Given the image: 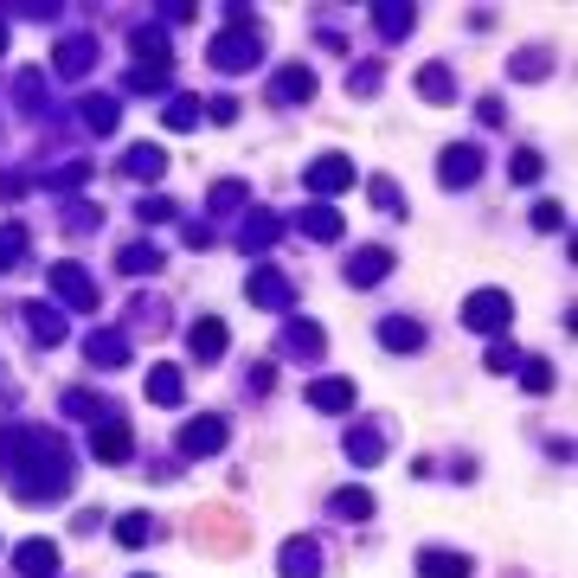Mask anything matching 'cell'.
Returning a JSON list of instances; mask_svg holds the SVG:
<instances>
[{
	"mask_svg": "<svg viewBox=\"0 0 578 578\" xmlns=\"http://www.w3.org/2000/svg\"><path fill=\"white\" fill-rule=\"evenodd\" d=\"M155 219H174V206H167V200H148V206H142V225H155Z\"/></svg>",
	"mask_w": 578,
	"mask_h": 578,
	"instance_id": "c3c4849f",
	"label": "cell"
},
{
	"mask_svg": "<svg viewBox=\"0 0 578 578\" xmlns=\"http://www.w3.org/2000/svg\"><path fill=\"white\" fill-rule=\"evenodd\" d=\"M296 225L315 238V245H334V238H341V212L322 206V200H315V206H302V212H296Z\"/></svg>",
	"mask_w": 578,
	"mask_h": 578,
	"instance_id": "5bb4252c",
	"label": "cell"
},
{
	"mask_svg": "<svg viewBox=\"0 0 578 578\" xmlns=\"http://www.w3.org/2000/svg\"><path fill=\"white\" fill-rule=\"evenodd\" d=\"M379 84H386V71H379V65H360L354 78H347V90H354V97H373Z\"/></svg>",
	"mask_w": 578,
	"mask_h": 578,
	"instance_id": "60d3db41",
	"label": "cell"
},
{
	"mask_svg": "<svg viewBox=\"0 0 578 578\" xmlns=\"http://www.w3.org/2000/svg\"><path fill=\"white\" fill-rule=\"evenodd\" d=\"M13 97H20V110H39V103H45V84L33 78V71H26V78H20V90H13Z\"/></svg>",
	"mask_w": 578,
	"mask_h": 578,
	"instance_id": "ee69618b",
	"label": "cell"
},
{
	"mask_svg": "<svg viewBox=\"0 0 578 578\" xmlns=\"http://www.w3.org/2000/svg\"><path fill=\"white\" fill-rule=\"evenodd\" d=\"M84 360H97V367H123V360H129V341H123L116 328H97V334L84 341Z\"/></svg>",
	"mask_w": 578,
	"mask_h": 578,
	"instance_id": "d6986e66",
	"label": "cell"
},
{
	"mask_svg": "<svg viewBox=\"0 0 578 578\" xmlns=\"http://www.w3.org/2000/svg\"><path fill=\"white\" fill-rule=\"evenodd\" d=\"M418 578H469V553H444V546H431V553H418Z\"/></svg>",
	"mask_w": 578,
	"mask_h": 578,
	"instance_id": "44dd1931",
	"label": "cell"
},
{
	"mask_svg": "<svg viewBox=\"0 0 578 578\" xmlns=\"http://www.w3.org/2000/svg\"><path fill=\"white\" fill-rule=\"evenodd\" d=\"M437 180H444V187H476L482 180V148H469V142H456V148H444V167H437Z\"/></svg>",
	"mask_w": 578,
	"mask_h": 578,
	"instance_id": "5b68a950",
	"label": "cell"
},
{
	"mask_svg": "<svg viewBox=\"0 0 578 578\" xmlns=\"http://www.w3.org/2000/svg\"><path fill=\"white\" fill-rule=\"evenodd\" d=\"M129 90H142V97H161V90H167V71H142V65H135V71H129Z\"/></svg>",
	"mask_w": 578,
	"mask_h": 578,
	"instance_id": "ab89813d",
	"label": "cell"
},
{
	"mask_svg": "<svg viewBox=\"0 0 578 578\" xmlns=\"http://www.w3.org/2000/svg\"><path fill=\"white\" fill-rule=\"evenodd\" d=\"M521 386H527V392H553V386H559L553 360H521Z\"/></svg>",
	"mask_w": 578,
	"mask_h": 578,
	"instance_id": "e575fe53",
	"label": "cell"
},
{
	"mask_svg": "<svg viewBox=\"0 0 578 578\" xmlns=\"http://www.w3.org/2000/svg\"><path fill=\"white\" fill-rule=\"evenodd\" d=\"M418 97L424 103H456V78H450L444 65H424L418 71Z\"/></svg>",
	"mask_w": 578,
	"mask_h": 578,
	"instance_id": "d4e9b609",
	"label": "cell"
},
{
	"mask_svg": "<svg viewBox=\"0 0 578 578\" xmlns=\"http://www.w3.org/2000/svg\"><path fill=\"white\" fill-rule=\"evenodd\" d=\"M373 206H386V212H392V206H405V193L392 187V180H373Z\"/></svg>",
	"mask_w": 578,
	"mask_h": 578,
	"instance_id": "7dc6e473",
	"label": "cell"
},
{
	"mask_svg": "<svg viewBox=\"0 0 578 578\" xmlns=\"http://www.w3.org/2000/svg\"><path fill=\"white\" fill-rule=\"evenodd\" d=\"M463 322L476 328V334H508V322H514V302L501 296V289H476V296L463 302Z\"/></svg>",
	"mask_w": 578,
	"mask_h": 578,
	"instance_id": "3957f363",
	"label": "cell"
},
{
	"mask_svg": "<svg viewBox=\"0 0 578 578\" xmlns=\"http://www.w3.org/2000/svg\"><path fill=\"white\" fill-rule=\"evenodd\" d=\"M514 367H521V347H514L508 334H501V341L489 347V373H514Z\"/></svg>",
	"mask_w": 578,
	"mask_h": 578,
	"instance_id": "d590c367",
	"label": "cell"
},
{
	"mask_svg": "<svg viewBox=\"0 0 578 578\" xmlns=\"http://www.w3.org/2000/svg\"><path fill=\"white\" fill-rule=\"evenodd\" d=\"M0 469L13 476V495L20 501H58L71 489L65 437L39 431V424H7V431H0Z\"/></svg>",
	"mask_w": 578,
	"mask_h": 578,
	"instance_id": "6da1fadb",
	"label": "cell"
},
{
	"mask_svg": "<svg viewBox=\"0 0 578 578\" xmlns=\"http://www.w3.org/2000/svg\"><path fill=\"white\" fill-rule=\"evenodd\" d=\"M84 174H90V167H84V161H65V167H58V174H52V187H58V193H65V187H78V180H84Z\"/></svg>",
	"mask_w": 578,
	"mask_h": 578,
	"instance_id": "f6af8a7d",
	"label": "cell"
},
{
	"mask_svg": "<svg viewBox=\"0 0 578 578\" xmlns=\"http://www.w3.org/2000/svg\"><path fill=\"white\" fill-rule=\"evenodd\" d=\"M379 456H386V437H379V431H354V437H347V463L373 469Z\"/></svg>",
	"mask_w": 578,
	"mask_h": 578,
	"instance_id": "4dcf8cb0",
	"label": "cell"
},
{
	"mask_svg": "<svg viewBox=\"0 0 578 578\" xmlns=\"http://www.w3.org/2000/svg\"><path fill=\"white\" fill-rule=\"evenodd\" d=\"M116 264H123L129 277H155V270H161V251H155V245H123Z\"/></svg>",
	"mask_w": 578,
	"mask_h": 578,
	"instance_id": "1f68e13d",
	"label": "cell"
},
{
	"mask_svg": "<svg viewBox=\"0 0 578 578\" xmlns=\"http://www.w3.org/2000/svg\"><path fill=\"white\" fill-rule=\"evenodd\" d=\"M26 328H33L39 347H58V341H65V315H58L52 302H26Z\"/></svg>",
	"mask_w": 578,
	"mask_h": 578,
	"instance_id": "9a60e30c",
	"label": "cell"
},
{
	"mask_svg": "<svg viewBox=\"0 0 578 578\" xmlns=\"http://www.w3.org/2000/svg\"><path fill=\"white\" fill-rule=\"evenodd\" d=\"M347 187H354V161L347 155H322L309 167V193H322V200L328 193H347Z\"/></svg>",
	"mask_w": 578,
	"mask_h": 578,
	"instance_id": "ba28073f",
	"label": "cell"
},
{
	"mask_svg": "<svg viewBox=\"0 0 578 578\" xmlns=\"http://www.w3.org/2000/svg\"><path fill=\"white\" fill-rule=\"evenodd\" d=\"M277 238H283V219H277V212H264V206H257L251 219L238 225V245H245V251H270Z\"/></svg>",
	"mask_w": 578,
	"mask_h": 578,
	"instance_id": "7c38bea8",
	"label": "cell"
},
{
	"mask_svg": "<svg viewBox=\"0 0 578 578\" xmlns=\"http://www.w3.org/2000/svg\"><path fill=\"white\" fill-rule=\"evenodd\" d=\"M148 399H155V405H180V399H187L180 367H155V373H148Z\"/></svg>",
	"mask_w": 578,
	"mask_h": 578,
	"instance_id": "cb8c5ba5",
	"label": "cell"
},
{
	"mask_svg": "<svg viewBox=\"0 0 578 578\" xmlns=\"http://www.w3.org/2000/svg\"><path fill=\"white\" fill-rule=\"evenodd\" d=\"M187 347H193V360H219L225 354V322H193Z\"/></svg>",
	"mask_w": 578,
	"mask_h": 578,
	"instance_id": "484cf974",
	"label": "cell"
},
{
	"mask_svg": "<svg viewBox=\"0 0 578 578\" xmlns=\"http://www.w3.org/2000/svg\"><path fill=\"white\" fill-rule=\"evenodd\" d=\"M534 225H540V232H566V212H559L553 200H540L534 206Z\"/></svg>",
	"mask_w": 578,
	"mask_h": 578,
	"instance_id": "7bdbcfd3",
	"label": "cell"
},
{
	"mask_svg": "<svg viewBox=\"0 0 578 578\" xmlns=\"http://www.w3.org/2000/svg\"><path fill=\"white\" fill-rule=\"evenodd\" d=\"M309 405L315 412H354V379H315Z\"/></svg>",
	"mask_w": 578,
	"mask_h": 578,
	"instance_id": "e0dca14e",
	"label": "cell"
},
{
	"mask_svg": "<svg viewBox=\"0 0 578 578\" xmlns=\"http://www.w3.org/2000/svg\"><path fill=\"white\" fill-rule=\"evenodd\" d=\"M245 206V187H238V180H219V187H212V212H238Z\"/></svg>",
	"mask_w": 578,
	"mask_h": 578,
	"instance_id": "74e56055",
	"label": "cell"
},
{
	"mask_svg": "<svg viewBox=\"0 0 578 578\" xmlns=\"http://www.w3.org/2000/svg\"><path fill=\"white\" fill-rule=\"evenodd\" d=\"M257 52H264V39H257L245 20H238L232 33H219V39L206 45V58H212L219 71H251V65H257Z\"/></svg>",
	"mask_w": 578,
	"mask_h": 578,
	"instance_id": "7a4b0ae2",
	"label": "cell"
},
{
	"mask_svg": "<svg viewBox=\"0 0 578 578\" xmlns=\"http://www.w3.org/2000/svg\"><path fill=\"white\" fill-rule=\"evenodd\" d=\"M334 514H341V521H367V514H373V495H367V489H341V495H334Z\"/></svg>",
	"mask_w": 578,
	"mask_h": 578,
	"instance_id": "836d02e7",
	"label": "cell"
},
{
	"mask_svg": "<svg viewBox=\"0 0 578 578\" xmlns=\"http://www.w3.org/2000/svg\"><path fill=\"white\" fill-rule=\"evenodd\" d=\"M65 412H71V418H90V412H103V405L90 399V392H65Z\"/></svg>",
	"mask_w": 578,
	"mask_h": 578,
	"instance_id": "bcb514c9",
	"label": "cell"
},
{
	"mask_svg": "<svg viewBox=\"0 0 578 578\" xmlns=\"http://www.w3.org/2000/svg\"><path fill=\"white\" fill-rule=\"evenodd\" d=\"M386 270H392V251H386V245H367V251L347 257V283H354V289H373Z\"/></svg>",
	"mask_w": 578,
	"mask_h": 578,
	"instance_id": "8fae6325",
	"label": "cell"
},
{
	"mask_svg": "<svg viewBox=\"0 0 578 578\" xmlns=\"http://www.w3.org/2000/svg\"><path fill=\"white\" fill-rule=\"evenodd\" d=\"M78 116H84V129H90V135H110V129H116V97H84V103H78Z\"/></svg>",
	"mask_w": 578,
	"mask_h": 578,
	"instance_id": "f1b7e54d",
	"label": "cell"
},
{
	"mask_svg": "<svg viewBox=\"0 0 578 578\" xmlns=\"http://www.w3.org/2000/svg\"><path fill=\"white\" fill-rule=\"evenodd\" d=\"M123 174H129V180H161V174H167V155H161L155 142H135L129 155H123Z\"/></svg>",
	"mask_w": 578,
	"mask_h": 578,
	"instance_id": "ffe728a7",
	"label": "cell"
},
{
	"mask_svg": "<svg viewBox=\"0 0 578 578\" xmlns=\"http://www.w3.org/2000/svg\"><path fill=\"white\" fill-rule=\"evenodd\" d=\"M373 26H379V39H405L418 26V7H373Z\"/></svg>",
	"mask_w": 578,
	"mask_h": 578,
	"instance_id": "83f0119b",
	"label": "cell"
},
{
	"mask_svg": "<svg viewBox=\"0 0 578 578\" xmlns=\"http://www.w3.org/2000/svg\"><path fill=\"white\" fill-rule=\"evenodd\" d=\"M26 245H33V232H26L20 219H7V225H0V270H13V264H20Z\"/></svg>",
	"mask_w": 578,
	"mask_h": 578,
	"instance_id": "f546056e",
	"label": "cell"
},
{
	"mask_svg": "<svg viewBox=\"0 0 578 578\" xmlns=\"http://www.w3.org/2000/svg\"><path fill=\"white\" fill-rule=\"evenodd\" d=\"M13 566H20L26 578H52L58 572V546L52 540H26L20 553H13Z\"/></svg>",
	"mask_w": 578,
	"mask_h": 578,
	"instance_id": "ac0fdd59",
	"label": "cell"
},
{
	"mask_svg": "<svg viewBox=\"0 0 578 578\" xmlns=\"http://www.w3.org/2000/svg\"><path fill=\"white\" fill-rule=\"evenodd\" d=\"M167 58H174V52H167V33H161V26H142V33H135V65H142V71H167Z\"/></svg>",
	"mask_w": 578,
	"mask_h": 578,
	"instance_id": "7402d4cb",
	"label": "cell"
},
{
	"mask_svg": "<svg viewBox=\"0 0 578 578\" xmlns=\"http://www.w3.org/2000/svg\"><path fill=\"white\" fill-rule=\"evenodd\" d=\"M52 296L65 302V309H78V315L97 309V283L84 277V264H52Z\"/></svg>",
	"mask_w": 578,
	"mask_h": 578,
	"instance_id": "277c9868",
	"label": "cell"
},
{
	"mask_svg": "<svg viewBox=\"0 0 578 578\" xmlns=\"http://www.w3.org/2000/svg\"><path fill=\"white\" fill-rule=\"evenodd\" d=\"M283 347H289V354H302V360H322V328H315V322H289V334H283Z\"/></svg>",
	"mask_w": 578,
	"mask_h": 578,
	"instance_id": "4316f807",
	"label": "cell"
},
{
	"mask_svg": "<svg viewBox=\"0 0 578 578\" xmlns=\"http://www.w3.org/2000/svg\"><path fill=\"white\" fill-rule=\"evenodd\" d=\"M379 347H392V354H418V347H424V328L405 322V315H386V322H379Z\"/></svg>",
	"mask_w": 578,
	"mask_h": 578,
	"instance_id": "2e32d148",
	"label": "cell"
},
{
	"mask_svg": "<svg viewBox=\"0 0 578 578\" xmlns=\"http://www.w3.org/2000/svg\"><path fill=\"white\" fill-rule=\"evenodd\" d=\"M315 97V71H302V65H289L270 78V103H309Z\"/></svg>",
	"mask_w": 578,
	"mask_h": 578,
	"instance_id": "4fadbf2b",
	"label": "cell"
},
{
	"mask_svg": "<svg viewBox=\"0 0 578 578\" xmlns=\"http://www.w3.org/2000/svg\"><path fill=\"white\" fill-rule=\"evenodd\" d=\"M514 78H527V84L546 78V52H521V58H514Z\"/></svg>",
	"mask_w": 578,
	"mask_h": 578,
	"instance_id": "b9f144b4",
	"label": "cell"
},
{
	"mask_svg": "<svg viewBox=\"0 0 578 578\" xmlns=\"http://www.w3.org/2000/svg\"><path fill=\"white\" fill-rule=\"evenodd\" d=\"M277 566H283V578H322V546L315 540H283Z\"/></svg>",
	"mask_w": 578,
	"mask_h": 578,
	"instance_id": "30bf717a",
	"label": "cell"
},
{
	"mask_svg": "<svg viewBox=\"0 0 578 578\" xmlns=\"http://www.w3.org/2000/svg\"><path fill=\"white\" fill-rule=\"evenodd\" d=\"M245 296L257 302V309H289V302H296V289H289V277H283V270H251Z\"/></svg>",
	"mask_w": 578,
	"mask_h": 578,
	"instance_id": "52a82bcc",
	"label": "cell"
},
{
	"mask_svg": "<svg viewBox=\"0 0 578 578\" xmlns=\"http://www.w3.org/2000/svg\"><path fill=\"white\" fill-rule=\"evenodd\" d=\"M200 110H206L200 97H167V116H161V123H167V129H193V123H200Z\"/></svg>",
	"mask_w": 578,
	"mask_h": 578,
	"instance_id": "d6a6232c",
	"label": "cell"
},
{
	"mask_svg": "<svg viewBox=\"0 0 578 578\" xmlns=\"http://www.w3.org/2000/svg\"><path fill=\"white\" fill-rule=\"evenodd\" d=\"M52 65L65 71V78H84L90 65H97V39L90 33H71V39H58V52H52Z\"/></svg>",
	"mask_w": 578,
	"mask_h": 578,
	"instance_id": "9c48e42d",
	"label": "cell"
},
{
	"mask_svg": "<svg viewBox=\"0 0 578 578\" xmlns=\"http://www.w3.org/2000/svg\"><path fill=\"white\" fill-rule=\"evenodd\" d=\"M540 148H521V155H514V180H521V187H534V180H540Z\"/></svg>",
	"mask_w": 578,
	"mask_h": 578,
	"instance_id": "f35d334b",
	"label": "cell"
},
{
	"mask_svg": "<svg viewBox=\"0 0 578 578\" xmlns=\"http://www.w3.org/2000/svg\"><path fill=\"white\" fill-rule=\"evenodd\" d=\"M90 450H97L103 463H129V450H135V431H129V424H103V431H97V444H90Z\"/></svg>",
	"mask_w": 578,
	"mask_h": 578,
	"instance_id": "603a6c76",
	"label": "cell"
},
{
	"mask_svg": "<svg viewBox=\"0 0 578 578\" xmlns=\"http://www.w3.org/2000/svg\"><path fill=\"white\" fill-rule=\"evenodd\" d=\"M225 437H232V431H225V418L206 412V418H193L187 431H180V456H219Z\"/></svg>",
	"mask_w": 578,
	"mask_h": 578,
	"instance_id": "8992f818",
	"label": "cell"
},
{
	"mask_svg": "<svg viewBox=\"0 0 578 578\" xmlns=\"http://www.w3.org/2000/svg\"><path fill=\"white\" fill-rule=\"evenodd\" d=\"M0 52H7V26H0Z\"/></svg>",
	"mask_w": 578,
	"mask_h": 578,
	"instance_id": "681fc988",
	"label": "cell"
},
{
	"mask_svg": "<svg viewBox=\"0 0 578 578\" xmlns=\"http://www.w3.org/2000/svg\"><path fill=\"white\" fill-rule=\"evenodd\" d=\"M148 527H155L148 514H123V521H116V540H123V546H142V540H148Z\"/></svg>",
	"mask_w": 578,
	"mask_h": 578,
	"instance_id": "8d00e7d4",
	"label": "cell"
}]
</instances>
